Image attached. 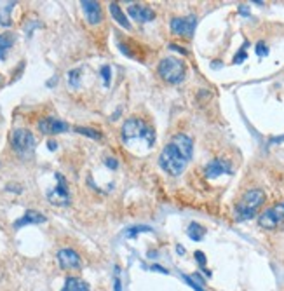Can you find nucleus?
Masks as SVG:
<instances>
[{"instance_id":"1","label":"nucleus","mask_w":284,"mask_h":291,"mask_svg":"<svg viewBox=\"0 0 284 291\" xmlns=\"http://www.w3.org/2000/svg\"><path fill=\"white\" fill-rule=\"evenodd\" d=\"M192 140L187 135H176L166 146L159 157V166L171 176H180L192 159Z\"/></svg>"},{"instance_id":"2","label":"nucleus","mask_w":284,"mask_h":291,"mask_svg":"<svg viewBox=\"0 0 284 291\" xmlns=\"http://www.w3.org/2000/svg\"><path fill=\"white\" fill-rule=\"evenodd\" d=\"M122 140L128 145H138V143H142V145L152 148L153 143H155V133L142 119L131 117L122 126Z\"/></svg>"},{"instance_id":"3","label":"nucleus","mask_w":284,"mask_h":291,"mask_svg":"<svg viewBox=\"0 0 284 291\" xmlns=\"http://www.w3.org/2000/svg\"><path fill=\"white\" fill-rule=\"evenodd\" d=\"M263 201H265V194L262 190L246 192L242 199L237 203V206H235V220L244 221L253 218L256 215V211H258V208L263 204Z\"/></svg>"},{"instance_id":"4","label":"nucleus","mask_w":284,"mask_h":291,"mask_svg":"<svg viewBox=\"0 0 284 291\" xmlns=\"http://www.w3.org/2000/svg\"><path fill=\"white\" fill-rule=\"evenodd\" d=\"M159 75L169 84H180L185 78V63L178 58H166L159 65Z\"/></svg>"},{"instance_id":"5","label":"nucleus","mask_w":284,"mask_h":291,"mask_svg":"<svg viewBox=\"0 0 284 291\" xmlns=\"http://www.w3.org/2000/svg\"><path fill=\"white\" fill-rule=\"evenodd\" d=\"M12 150L19 155H28L35 148V136L26 129H16L11 135Z\"/></svg>"},{"instance_id":"6","label":"nucleus","mask_w":284,"mask_h":291,"mask_svg":"<svg viewBox=\"0 0 284 291\" xmlns=\"http://www.w3.org/2000/svg\"><path fill=\"white\" fill-rule=\"evenodd\" d=\"M284 223V203H279L276 206L265 210L258 218V225L267 230H274V228L281 227Z\"/></svg>"},{"instance_id":"7","label":"nucleus","mask_w":284,"mask_h":291,"mask_svg":"<svg viewBox=\"0 0 284 291\" xmlns=\"http://www.w3.org/2000/svg\"><path fill=\"white\" fill-rule=\"evenodd\" d=\"M54 176H56V187L47 190V201L53 206H67L70 203V190H68L67 180L60 173H56Z\"/></svg>"},{"instance_id":"8","label":"nucleus","mask_w":284,"mask_h":291,"mask_svg":"<svg viewBox=\"0 0 284 291\" xmlns=\"http://www.w3.org/2000/svg\"><path fill=\"white\" fill-rule=\"evenodd\" d=\"M197 26V18L196 16H187V18H174L171 19V32L176 33L180 37H190L194 35Z\"/></svg>"},{"instance_id":"9","label":"nucleus","mask_w":284,"mask_h":291,"mask_svg":"<svg viewBox=\"0 0 284 291\" xmlns=\"http://www.w3.org/2000/svg\"><path fill=\"white\" fill-rule=\"evenodd\" d=\"M204 174H206V178H210V180L221 176V174H232V166H230V162L225 159H214L204 167Z\"/></svg>"},{"instance_id":"10","label":"nucleus","mask_w":284,"mask_h":291,"mask_svg":"<svg viewBox=\"0 0 284 291\" xmlns=\"http://www.w3.org/2000/svg\"><path fill=\"white\" fill-rule=\"evenodd\" d=\"M58 258V263H60L61 269L68 270V269H78L80 267V256L77 255V253L73 251V249L70 248H65V249H60L56 255Z\"/></svg>"},{"instance_id":"11","label":"nucleus","mask_w":284,"mask_h":291,"mask_svg":"<svg viewBox=\"0 0 284 291\" xmlns=\"http://www.w3.org/2000/svg\"><path fill=\"white\" fill-rule=\"evenodd\" d=\"M39 129L44 135H60V133L68 131V124L60 119L54 117H46L39 122Z\"/></svg>"},{"instance_id":"12","label":"nucleus","mask_w":284,"mask_h":291,"mask_svg":"<svg viewBox=\"0 0 284 291\" xmlns=\"http://www.w3.org/2000/svg\"><path fill=\"white\" fill-rule=\"evenodd\" d=\"M82 11H84L85 18L91 25H98L103 18V12H101V7L98 2H91V0H82L80 2Z\"/></svg>"},{"instance_id":"13","label":"nucleus","mask_w":284,"mask_h":291,"mask_svg":"<svg viewBox=\"0 0 284 291\" xmlns=\"http://www.w3.org/2000/svg\"><path fill=\"white\" fill-rule=\"evenodd\" d=\"M128 12H129V16H131L133 19H136V21H140V23L152 21V19L155 18V12H153L150 7H146V5H142V4L129 5Z\"/></svg>"},{"instance_id":"14","label":"nucleus","mask_w":284,"mask_h":291,"mask_svg":"<svg viewBox=\"0 0 284 291\" xmlns=\"http://www.w3.org/2000/svg\"><path fill=\"white\" fill-rule=\"evenodd\" d=\"M39 223H46V217H44L42 213H39V211L28 210L19 220L14 221V228L19 230V228L25 227V225H39Z\"/></svg>"},{"instance_id":"15","label":"nucleus","mask_w":284,"mask_h":291,"mask_svg":"<svg viewBox=\"0 0 284 291\" xmlns=\"http://www.w3.org/2000/svg\"><path fill=\"white\" fill-rule=\"evenodd\" d=\"M16 2H2L0 0V26H11V12Z\"/></svg>"},{"instance_id":"16","label":"nucleus","mask_w":284,"mask_h":291,"mask_svg":"<svg viewBox=\"0 0 284 291\" xmlns=\"http://www.w3.org/2000/svg\"><path fill=\"white\" fill-rule=\"evenodd\" d=\"M61 291H89V284L78 277H67Z\"/></svg>"},{"instance_id":"17","label":"nucleus","mask_w":284,"mask_h":291,"mask_svg":"<svg viewBox=\"0 0 284 291\" xmlns=\"http://www.w3.org/2000/svg\"><path fill=\"white\" fill-rule=\"evenodd\" d=\"M12 44H14V35L12 33H2L0 35V60H5Z\"/></svg>"},{"instance_id":"18","label":"nucleus","mask_w":284,"mask_h":291,"mask_svg":"<svg viewBox=\"0 0 284 291\" xmlns=\"http://www.w3.org/2000/svg\"><path fill=\"white\" fill-rule=\"evenodd\" d=\"M110 12H112V16H114V19L122 26V28L131 30V23H129L128 19H126L124 12L121 11V7H119V5L115 4V2H112V4H110Z\"/></svg>"},{"instance_id":"19","label":"nucleus","mask_w":284,"mask_h":291,"mask_svg":"<svg viewBox=\"0 0 284 291\" xmlns=\"http://www.w3.org/2000/svg\"><path fill=\"white\" fill-rule=\"evenodd\" d=\"M187 234H188V237L192 239V241H201V239L204 237V234H206V230H204L199 223L194 221V223H190V227H188Z\"/></svg>"},{"instance_id":"20","label":"nucleus","mask_w":284,"mask_h":291,"mask_svg":"<svg viewBox=\"0 0 284 291\" xmlns=\"http://www.w3.org/2000/svg\"><path fill=\"white\" fill-rule=\"evenodd\" d=\"M183 279L187 281V284L190 288H194L196 291H206L204 290V281L201 279V276H183Z\"/></svg>"},{"instance_id":"21","label":"nucleus","mask_w":284,"mask_h":291,"mask_svg":"<svg viewBox=\"0 0 284 291\" xmlns=\"http://www.w3.org/2000/svg\"><path fill=\"white\" fill-rule=\"evenodd\" d=\"M140 232H152V228L146 227V225H138V227H129L128 230H126V235H128V237H136V235H138Z\"/></svg>"},{"instance_id":"22","label":"nucleus","mask_w":284,"mask_h":291,"mask_svg":"<svg viewBox=\"0 0 284 291\" xmlns=\"http://www.w3.org/2000/svg\"><path fill=\"white\" fill-rule=\"evenodd\" d=\"M75 131L80 133V135H85L89 138H94V140H101V135L94 129H89V128H75Z\"/></svg>"},{"instance_id":"23","label":"nucleus","mask_w":284,"mask_h":291,"mask_svg":"<svg viewBox=\"0 0 284 291\" xmlns=\"http://www.w3.org/2000/svg\"><path fill=\"white\" fill-rule=\"evenodd\" d=\"M78 80H80V70H71L68 73V82L71 87H78Z\"/></svg>"},{"instance_id":"24","label":"nucleus","mask_w":284,"mask_h":291,"mask_svg":"<svg viewBox=\"0 0 284 291\" xmlns=\"http://www.w3.org/2000/svg\"><path fill=\"white\" fill-rule=\"evenodd\" d=\"M110 73H112V70H110V67L108 65H105L103 68H101V78H103V82H105V85H110Z\"/></svg>"},{"instance_id":"25","label":"nucleus","mask_w":284,"mask_h":291,"mask_svg":"<svg viewBox=\"0 0 284 291\" xmlns=\"http://www.w3.org/2000/svg\"><path fill=\"white\" fill-rule=\"evenodd\" d=\"M246 46H248V42H246L244 46H242V49L239 51L237 54H235V58H234V63H235V65L242 63V61H244L246 58H248V54H246Z\"/></svg>"},{"instance_id":"26","label":"nucleus","mask_w":284,"mask_h":291,"mask_svg":"<svg viewBox=\"0 0 284 291\" xmlns=\"http://www.w3.org/2000/svg\"><path fill=\"white\" fill-rule=\"evenodd\" d=\"M256 54H258L260 58L267 56V54H269V47H267L263 42H258L256 44Z\"/></svg>"},{"instance_id":"27","label":"nucleus","mask_w":284,"mask_h":291,"mask_svg":"<svg viewBox=\"0 0 284 291\" xmlns=\"http://www.w3.org/2000/svg\"><path fill=\"white\" fill-rule=\"evenodd\" d=\"M105 164H107L108 167H110V169H117V160L114 159V157H107V159H105Z\"/></svg>"},{"instance_id":"28","label":"nucleus","mask_w":284,"mask_h":291,"mask_svg":"<svg viewBox=\"0 0 284 291\" xmlns=\"http://www.w3.org/2000/svg\"><path fill=\"white\" fill-rule=\"evenodd\" d=\"M196 260L199 262V265H206V256L203 251H196Z\"/></svg>"},{"instance_id":"29","label":"nucleus","mask_w":284,"mask_h":291,"mask_svg":"<svg viewBox=\"0 0 284 291\" xmlns=\"http://www.w3.org/2000/svg\"><path fill=\"white\" fill-rule=\"evenodd\" d=\"M114 291H122V283H121V279H119V276H115V281H114Z\"/></svg>"},{"instance_id":"30","label":"nucleus","mask_w":284,"mask_h":291,"mask_svg":"<svg viewBox=\"0 0 284 291\" xmlns=\"http://www.w3.org/2000/svg\"><path fill=\"white\" fill-rule=\"evenodd\" d=\"M47 146H49V150H56V142H49Z\"/></svg>"}]
</instances>
